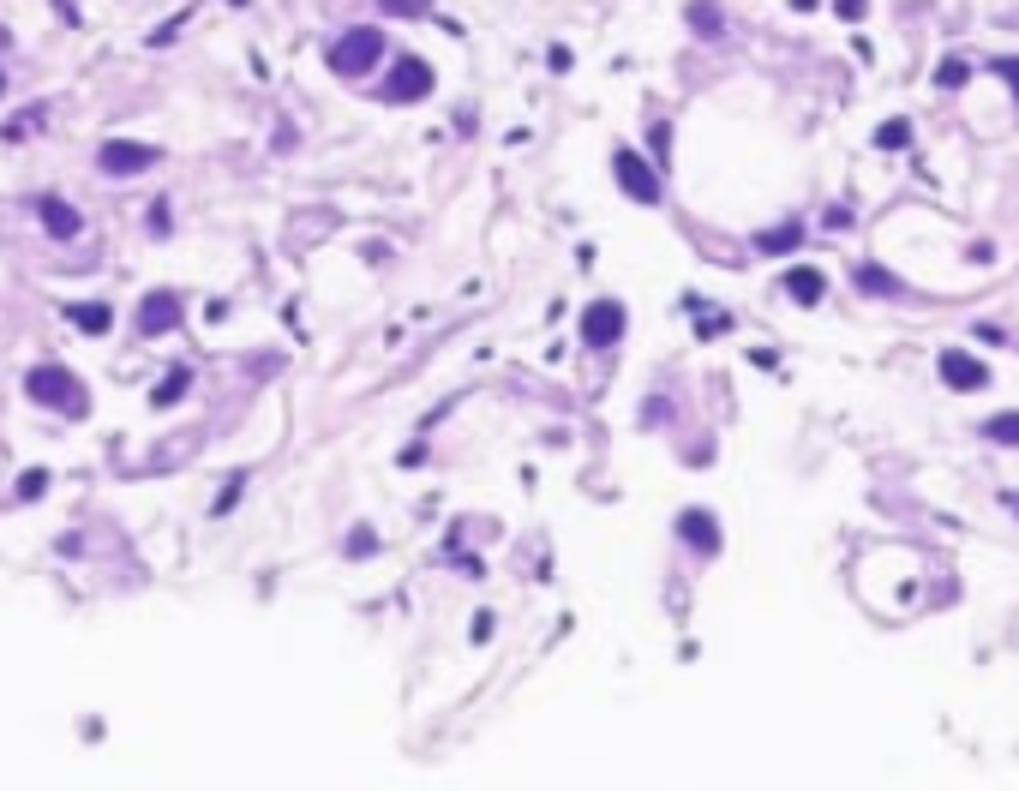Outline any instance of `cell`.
Here are the masks:
<instances>
[{"label": "cell", "mask_w": 1019, "mask_h": 791, "mask_svg": "<svg viewBox=\"0 0 1019 791\" xmlns=\"http://www.w3.org/2000/svg\"><path fill=\"white\" fill-rule=\"evenodd\" d=\"M24 396L36 402V408H54V414H84L90 408V396H84V384L60 366V360H42V366H30L24 372Z\"/></svg>", "instance_id": "1"}, {"label": "cell", "mask_w": 1019, "mask_h": 791, "mask_svg": "<svg viewBox=\"0 0 1019 791\" xmlns=\"http://www.w3.org/2000/svg\"><path fill=\"white\" fill-rule=\"evenodd\" d=\"M378 60H384V30H372V24H360L342 42H330V72H342V78H360Z\"/></svg>", "instance_id": "2"}, {"label": "cell", "mask_w": 1019, "mask_h": 791, "mask_svg": "<svg viewBox=\"0 0 1019 791\" xmlns=\"http://www.w3.org/2000/svg\"><path fill=\"white\" fill-rule=\"evenodd\" d=\"M156 162H162V150H156V144H138V138H108V144L96 150V168L114 174V180H132V174H144V168H156Z\"/></svg>", "instance_id": "3"}, {"label": "cell", "mask_w": 1019, "mask_h": 791, "mask_svg": "<svg viewBox=\"0 0 1019 791\" xmlns=\"http://www.w3.org/2000/svg\"><path fill=\"white\" fill-rule=\"evenodd\" d=\"M624 330H630V312H624L618 300H594V306L582 312V342H588V348H612Z\"/></svg>", "instance_id": "4"}, {"label": "cell", "mask_w": 1019, "mask_h": 791, "mask_svg": "<svg viewBox=\"0 0 1019 791\" xmlns=\"http://www.w3.org/2000/svg\"><path fill=\"white\" fill-rule=\"evenodd\" d=\"M384 96H390V102H420V96H432V66H426V60H414V54H402V60L390 66Z\"/></svg>", "instance_id": "5"}, {"label": "cell", "mask_w": 1019, "mask_h": 791, "mask_svg": "<svg viewBox=\"0 0 1019 791\" xmlns=\"http://www.w3.org/2000/svg\"><path fill=\"white\" fill-rule=\"evenodd\" d=\"M612 168H618V186H624L636 204H660V174H654L636 150H618V156H612Z\"/></svg>", "instance_id": "6"}, {"label": "cell", "mask_w": 1019, "mask_h": 791, "mask_svg": "<svg viewBox=\"0 0 1019 791\" xmlns=\"http://www.w3.org/2000/svg\"><path fill=\"white\" fill-rule=\"evenodd\" d=\"M180 324V294L174 288H150L144 300H138V330L144 336H168Z\"/></svg>", "instance_id": "7"}, {"label": "cell", "mask_w": 1019, "mask_h": 791, "mask_svg": "<svg viewBox=\"0 0 1019 791\" xmlns=\"http://www.w3.org/2000/svg\"><path fill=\"white\" fill-rule=\"evenodd\" d=\"M30 210H36V222H42V228H48L54 240H78V228H84V216H78V210H72L66 198H54V192H42V198H36Z\"/></svg>", "instance_id": "8"}, {"label": "cell", "mask_w": 1019, "mask_h": 791, "mask_svg": "<svg viewBox=\"0 0 1019 791\" xmlns=\"http://www.w3.org/2000/svg\"><path fill=\"white\" fill-rule=\"evenodd\" d=\"M678 540H684L690 552L714 558V552H720V522H714L708 510H684V516H678Z\"/></svg>", "instance_id": "9"}, {"label": "cell", "mask_w": 1019, "mask_h": 791, "mask_svg": "<svg viewBox=\"0 0 1019 791\" xmlns=\"http://www.w3.org/2000/svg\"><path fill=\"white\" fill-rule=\"evenodd\" d=\"M942 378H948L954 390H984V384H990V366L972 360L966 348H948V354H942Z\"/></svg>", "instance_id": "10"}, {"label": "cell", "mask_w": 1019, "mask_h": 791, "mask_svg": "<svg viewBox=\"0 0 1019 791\" xmlns=\"http://www.w3.org/2000/svg\"><path fill=\"white\" fill-rule=\"evenodd\" d=\"M786 294H792L798 306H816V300L828 294V276H822L816 264H792V270H786Z\"/></svg>", "instance_id": "11"}, {"label": "cell", "mask_w": 1019, "mask_h": 791, "mask_svg": "<svg viewBox=\"0 0 1019 791\" xmlns=\"http://www.w3.org/2000/svg\"><path fill=\"white\" fill-rule=\"evenodd\" d=\"M66 318H72L84 336H108V324H114V312H108L102 300H78V306H66Z\"/></svg>", "instance_id": "12"}, {"label": "cell", "mask_w": 1019, "mask_h": 791, "mask_svg": "<svg viewBox=\"0 0 1019 791\" xmlns=\"http://www.w3.org/2000/svg\"><path fill=\"white\" fill-rule=\"evenodd\" d=\"M798 240H804V222H780V228H762V234H756V246H762L768 258H774V252H792Z\"/></svg>", "instance_id": "13"}, {"label": "cell", "mask_w": 1019, "mask_h": 791, "mask_svg": "<svg viewBox=\"0 0 1019 791\" xmlns=\"http://www.w3.org/2000/svg\"><path fill=\"white\" fill-rule=\"evenodd\" d=\"M186 384H192V372H186V366H174V372H168V378L156 384V396H150V408H174V402L186 396Z\"/></svg>", "instance_id": "14"}, {"label": "cell", "mask_w": 1019, "mask_h": 791, "mask_svg": "<svg viewBox=\"0 0 1019 791\" xmlns=\"http://www.w3.org/2000/svg\"><path fill=\"white\" fill-rule=\"evenodd\" d=\"M858 288H864V294H900V282H894L882 264H858Z\"/></svg>", "instance_id": "15"}, {"label": "cell", "mask_w": 1019, "mask_h": 791, "mask_svg": "<svg viewBox=\"0 0 1019 791\" xmlns=\"http://www.w3.org/2000/svg\"><path fill=\"white\" fill-rule=\"evenodd\" d=\"M984 438H996V444H1019V414H996V420L984 426Z\"/></svg>", "instance_id": "16"}, {"label": "cell", "mask_w": 1019, "mask_h": 791, "mask_svg": "<svg viewBox=\"0 0 1019 791\" xmlns=\"http://www.w3.org/2000/svg\"><path fill=\"white\" fill-rule=\"evenodd\" d=\"M42 492H48V474H42V468L18 474V498H24V504H30V498H42Z\"/></svg>", "instance_id": "17"}, {"label": "cell", "mask_w": 1019, "mask_h": 791, "mask_svg": "<svg viewBox=\"0 0 1019 791\" xmlns=\"http://www.w3.org/2000/svg\"><path fill=\"white\" fill-rule=\"evenodd\" d=\"M372 552H378V534H372V528H354V534H348V558H372Z\"/></svg>", "instance_id": "18"}, {"label": "cell", "mask_w": 1019, "mask_h": 791, "mask_svg": "<svg viewBox=\"0 0 1019 791\" xmlns=\"http://www.w3.org/2000/svg\"><path fill=\"white\" fill-rule=\"evenodd\" d=\"M906 138H912V126H906V120H888V126L876 132V144H888V150H900Z\"/></svg>", "instance_id": "19"}, {"label": "cell", "mask_w": 1019, "mask_h": 791, "mask_svg": "<svg viewBox=\"0 0 1019 791\" xmlns=\"http://www.w3.org/2000/svg\"><path fill=\"white\" fill-rule=\"evenodd\" d=\"M936 78H942V84H948V90H954V84H960V78H966V60H942V72H936Z\"/></svg>", "instance_id": "20"}, {"label": "cell", "mask_w": 1019, "mask_h": 791, "mask_svg": "<svg viewBox=\"0 0 1019 791\" xmlns=\"http://www.w3.org/2000/svg\"><path fill=\"white\" fill-rule=\"evenodd\" d=\"M690 18H696V30H702V36H720V24H714V12H708V6H696Z\"/></svg>", "instance_id": "21"}, {"label": "cell", "mask_w": 1019, "mask_h": 791, "mask_svg": "<svg viewBox=\"0 0 1019 791\" xmlns=\"http://www.w3.org/2000/svg\"><path fill=\"white\" fill-rule=\"evenodd\" d=\"M240 486H246V480H228V492L216 498V516H222V510H234V498H240Z\"/></svg>", "instance_id": "22"}, {"label": "cell", "mask_w": 1019, "mask_h": 791, "mask_svg": "<svg viewBox=\"0 0 1019 791\" xmlns=\"http://www.w3.org/2000/svg\"><path fill=\"white\" fill-rule=\"evenodd\" d=\"M996 72H1002V78L1014 84V96H1019V60H996Z\"/></svg>", "instance_id": "23"}, {"label": "cell", "mask_w": 1019, "mask_h": 791, "mask_svg": "<svg viewBox=\"0 0 1019 791\" xmlns=\"http://www.w3.org/2000/svg\"><path fill=\"white\" fill-rule=\"evenodd\" d=\"M840 12H846V18H858V12H864V0H840Z\"/></svg>", "instance_id": "24"}, {"label": "cell", "mask_w": 1019, "mask_h": 791, "mask_svg": "<svg viewBox=\"0 0 1019 791\" xmlns=\"http://www.w3.org/2000/svg\"><path fill=\"white\" fill-rule=\"evenodd\" d=\"M1008 504H1014V516H1019V492H1014V498H1008Z\"/></svg>", "instance_id": "25"}, {"label": "cell", "mask_w": 1019, "mask_h": 791, "mask_svg": "<svg viewBox=\"0 0 1019 791\" xmlns=\"http://www.w3.org/2000/svg\"><path fill=\"white\" fill-rule=\"evenodd\" d=\"M0 90H6V72H0Z\"/></svg>", "instance_id": "26"}, {"label": "cell", "mask_w": 1019, "mask_h": 791, "mask_svg": "<svg viewBox=\"0 0 1019 791\" xmlns=\"http://www.w3.org/2000/svg\"><path fill=\"white\" fill-rule=\"evenodd\" d=\"M234 6H246V0H234Z\"/></svg>", "instance_id": "27"}]
</instances>
